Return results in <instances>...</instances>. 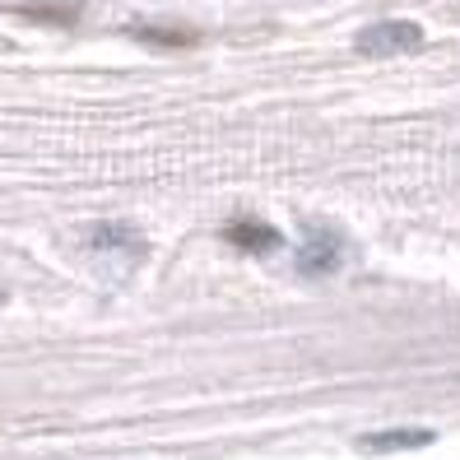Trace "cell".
<instances>
[{"mask_svg":"<svg viewBox=\"0 0 460 460\" xmlns=\"http://www.w3.org/2000/svg\"><path fill=\"white\" fill-rule=\"evenodd\" d=\"M340 261H344V242L331 233V228H312L307 233V242L297 247V270L303 275H331V270H340Z\"/></svg>","mask_w":460,"mask_h":460,"instance_id":"1","label":"cell"},{"mask_svg":"<svg viewBox=\"0 0 460 460\" xmlns=\"http://www.w3.org/2000/svg\"><path fill=\"white\" fill-rule=\"evenodd\" d=\"M224 237L233 242V247H242V252H275L279 247V233L270 224H261V219H233L224 228Z\"/></svg>","mask_w":460,"mask_h":460,"instance_id":"3","label":"cell"},{"mask_svg":"<svg viewBox=\"0 0 460 460\" xmlns=\"http://www.w3.org/2000/svg\"><path fill=\"white\" fill-rule=\"evenodd\" d=\"M93 247L98 252H117V256H140L145 237L135 233L130 224H98L93 228Z\"/></svg>","mask_w":460,"mask_h":460,"instance_id":"4","label":"cell"},{"mask_svg":"<svg viewBox=\"0 0 460 460\" xmlns=\"http://www.w3.org/2000/svg\"><path fill=\"white\" fill-rule=\"evenodd\" d=\"M432 432L428 428H391V432H376V438H363V451H404V447H428Z\"/></svg>","mask_w":460,"mask_h":460,"instance_id":"5","label":"cell"},{"mask_svg":"<svg viewBox=\"0 0 460 460\" xmlns=\"http://www.w3.org/2000/svg\"><path fill=\"white\" fill-rule=\"evenodd\" d=\"M423 42V33L414 23H376L358 38V51L363 57H391V51H414Z\"/></svg>","mask_w":460,"mask_h":460,"instance_id":"2","label":"cell"}]
</instances>
